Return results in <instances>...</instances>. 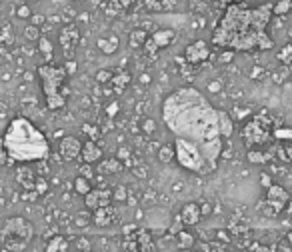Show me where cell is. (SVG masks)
<instances>
[{
    "label": "cell",
    "mask_w": 292,
    "mask_h": 252,
    "mask_svg": "<svg viewBox=\"0 0 292 252\" xmlns=\"http://www.w3.org/2000/svg\"><path fill=\"white\" fill-rule=\"evenodd\" d=\"M162 120L174 138L194 142L206 161L218 166L224 144L218 128V110L194 86H180L164 98Z\"/></svg>",
    "instance_id": "cell-1"
},
{
    "label": "cell",
    "mask_w": 292,
    "mask_h": 252,
    "mask_svg": "<svg viewBox=\"0 0 292 252\" xmlns=\"http://www.w3.org/2000/svg\"><path fill=\"white\" fill-rule=\"evenodd\" d=\"M272 8L274 4L270 2L260 6H246L242 2L226 6L218 26L212 32V44L234 52L274 48V40L268 34V24L274 14Z\"/></svg>",
    "instance_id": "cell-2"
},
{
    "label": "cell",
    "mask_w": 292,
    "mask_h": 252,
    "mask_svg": "<svg viewBox=\"0 0 292 252\" xmlns=\"http://www.w3.org/2000/svg\"><path fill=\"white\" fill-rule=\"evenodd\" d=\"M2 142L10 154V161L14 164H28V162H42L48 158L50 146L42 130L36 128L34 122H30L25 116H18L10 120V124L4 130Z\"/></svg>",
    "instance_id": "cell-3"
},
{
    "label": "cell",
    "mask_w": 292,
    "mask_h": 252,
    "mask_svg": "<svg viewBox=\"0 0 292 252\" xmlns=\"http://www.w3.org/2000/svg\"><path fill=\"white\" fill-rule=\"evenodd\" d=\"M38 78L42 82V92H44V100H46V108L48 110H60L66 104V96L62 94V84L66 80V70L64 66L58 64H40L38 66Z\"/></svg>",
    "instance_id": "cell-4"
},
{
    "label": "cell",
    "mask_w": 292,
    "mask_h": 252,
    "mask_svg": "<svg viewBox=\"0 0 292 252\" xmlns=\"http://www.w3.org/2000/svg\"><path fill=\"white\" fill-rule=\"evenodd\" d=\"M174 152H176L174 161L178 162L184 170H188V172H194L198 176H206V174H212L216 170L210 162L206 161L204 152L190 140L174 138Z\"/></svg>",
    "instance_id": "cell-5"
},
{
    "label": "cell",
    "mask_w": 292,
    "mask_h": 252,
    "mask_svg": "<svg viewBox=\"0 0 292 252\" xmlns=\"http://www.w3.org/2000/svg\"><path fill=\"white\" fill-rule=\"evenodd\" d=\"M240 136H242L244 146L248 150L266 146L268 142L274 138V120H272V116L268 114L266 110H262L252 118H248L244 122L242 130H240Z\"/></svg>",
    "instance_id": "cell-6"
},
{
    "label": "cell",
    "mask_w": 292,
    "mask_h": 252,
    "mask_svg": "<svg viewBox=\"0 0 292 252\" xmlns=\"http://www.w3.org/2000/svg\"><path fill=\"white\" fill-rule=\"evenodd\" d=\"M32 236H34L32 224L22 216H14L8 218L0 228V244L8 252H22L32 242Z\"/></svg>",
    "instance_id": "cell-7"
},
{
    "label": "cell",
    "mask_w": 292,
    "mask_h": 252,
    "mask_svg": "<svg viewBox=\"0 0 292 252\" xmlns=\"http://www.w3.org/2000/svg\"><path fill=\"white\" fill-rule=\"evenodd\" d=\"M126 250L128 252H156V246L144 228H136L132 234H126Z\"/></svg>",
    "instance_id": "cell-8"
},
{
    "label": "cell",
    "mask_w": 292,
    "mask_h": 252,
    "mask_svg": "<svg viewBox=\"0 0 292 252\" xmlns=\"http://www.w3.org/2000/svg\"><path fill=\"white\" fill-rule=\"evenodd\" d=\"M288 200H290V194L282 188V186H278V184H272L270 188H268L266 192V207L270 208L266 214L268 216H276L282 208L288 204Z\"/></svg>",
    "instance_id": "cell-9"
},
{
    "label": "cell",
    "mask_w": 292,
    "mask_h": 252,
    "mask_svg": "<svg viewBox=\"0 0 292 252\" xmlns=\"http://www.w3.org/2000/svg\"><path fill=\"white\" fill-rule=\"evenodd\" d=\"M210 58V46L206 40H194L184 48V60L192 66H198Z\"/></svg>",
    "instance_id": "cell-10"
},
{
    "label": "cell",
    "mask_w": 292,
    "mask_h": 252,
    "mask_svg": "<svg viewBox=\"0 0 292 252\" xmlns=\"http://www.w3.org/2000/svg\"><path fill=\"white\" fill-rule=\"evenodd\" d=\"M112 200H114L112 190H108V188H92V190L84 196V207L94 212L98 208L110 207Z\"/></svg>",
    "instance_id": "cell-11"
},
{
    "label": "cell",
    "mask_w": 292,
    "mask_h": 252,
    "mask_svg": "<svg viewBox=\"0 0 292 252\" xmlns=\"http://www.w3.org/2000/svg\"><path fill=\"white\" fill-rule=\"evenodd\" d=\"M82 144L84 142H80V138L62 136L60 142H58V154H60V158H64L66 162L76 161L80 156V152H82Z\"/></svg>",
    "instance_id": "cell-12"
},
{
    "label": "cell",
    "mask_w": 292,
    "mask_h": 252,
    "mask_svg": "<svg viewBox=\"0 0 292 252\" xmlns=\"http://www.w3.org/2000/svg\"><path fill=\"white\" fill-rule=\"evenodd\" d=\"M78 38H80V32L74 24H66L62 30H60V46L70 54L74 48L78 46Z\"/></svg>",
    "instance_id": "cell-13"
},
{
    "label": "cell",
    "mask_w": 292,
    "mask_h": 252,
    "mask_svg": "<svg viewBox=\"0 0 292 252\" xmlns=\"http://www.w3.org/2000/svg\"><path fill=\"white\" fill-rule=\"evenodd\" d=\"M80 158L84 164H94V162L102 161V148L98 146L94 140H86L82 144V152H80Z\"/></svg>",
    "instance_id": "cell-14"
},
{
    "label": "cell",
    "mask_w": 292,
    "mask_h": 252,
    "mask_svg": "<svg viewBox=\"0 0 292 252\" xmlns=\"http://www.w3.org/2000/svg\"><path fill=\"white\" fill-rule=\"evenodd\" d=\"M180 218H182L184 226H196V224L200 222V218H202L200 204H196V202H188V204H184L182 210H180Z\"/></svg>",
    "instance_id": "cell-15"
},
{
    "label": "cell",
    "mask_w": 292,
    "mask_h": 252,
    "mask_svg": "<svg viewBox=\"0 0 292 252\" xmlns=\"http://www.w3.org/2000/svg\"><path fill=\"white\" fill-rule=\"evenodd\" d=\"M36 172L28 166V164H22L16 168V180L18 184L25 188V190H34V184H36Z\"/></svg>",
    "instance_id": "cell-16"
},
{
    "label": "cell",
    "mask_w": 292,
    "mask_h": 252,
    "mask_svg": "<svg viewBox=\"0 0 292 252\" xmlns=\"http://www.w3.org/2000/svg\"><path fill=\"white\" fill-rule=\"evenodd\" d=\"M174 30L171 28H160V30H156V32H152L150 34V42L156 46L158 50H162V48H166V46H171L174 42Z\"/></svg>",
    "instance_id": "cell-17"
},
{
    "label": "cell",
    "mask_w": 292,
    "mask_h": 252,
    "mask_svg": "<svg viewBox=\"0 0 292 252\" xmlns=\"http://www.w3.org/2000/svg\"><path fill=\"white\" fill-rule=\"evenodd\" d=\"M114 220V210L112 207H104V208H98L92 212V222L100 226V228H104V226H110V222Z\"/></svg>",
    "instance_id": "cell-18"
},
{
    "label": "cell",
    "mask_w": 292,
    "mask_h": 252,
    "mask_svg": "<svg viewBox=\"0 0 292 252\" xmlns=\"http://www.w3.org/2000/svg\"><path fill=\"white\" fill-rule=\"evenodd\" d=\"M96 48L102 52V54H114L118 48H120V40H118V36H102V38H98L96 40Z\"/></svg>",
    "instance_id": "cell-19"
},
{
    "label": "cell",
    "mask_w": 292,
    "mask_h": 252,
    "mask_svg": "<svg viewBox=\"0 0 292 252\" xmlns=\"http://www.w3.org/2000/svg\"><path fill=\"white\" fill-rule=\"evenodd\" d=\"M218 128L222 138H230L234 132V122L226 110H218Z\"/></svg>",
    "instance_id": "cell-20"
},
{
    "label": "cell",
    "mask_w": 292,
    "mask_h": 252,
    "mask_svg": "<svg viewBox=\"0 0 292 252\" xmlns=\"http://www.w3.org/2000/svg\"><path fill=\"white\" fill-rule=\"evenodd\" d=\"M128 84H130V74H128V72H124V70L114 72L110 86L114 88V92H116V94H122V92L126 90V86H128Z\"/></svg>",
    "instance_id": "cell-21"
},
{
    "label": "cell",
    "mask_w": 292,
    "mask_h": 252,
    "mask_svg": "<svg viewBox=\"0 0 292 252\" xmlns=\"http://www.w3.org/2000/svg\"><path fill=\"white\" fill-rule=\"evenodd\" d=\"M122 168H124V164L118 158H108V161L98 162V172H102V174H116Z\"/></svg>",
    "instance_id": "cell-22"
},
{
    "label": "cell",
    "mask_w": 292,
    "mask_h": 252,
    "mask_svg": "<svg viewBox=\"0 0 292 252\" xmlns=\"http://www.w3.org/2000/svg\"><path fill=\"white\" fill-rule=\"evenodd\" d=\"M246 158L252 164H266L270 158H272V152H266V150H258V148H252L246 152Z\"/></svg>",
    "instance_id": "cell-23"
},
{
    "label": "cell",
    "mask_w": 292,
    "mask_h": 252,
    "mask_svg": "<svg viewBox=\"0 0 292 252\" xmlns=\"http://www.w3.org/2000/svg\"><path fill=\"white\" fill-rule=\"evenodd\" d=\"M146 40H148V32L144 28H134L130 32V36H128V42H130L132 48H142Z\"/></svg>",
    "instance_id": "cell-24"
},
{
    "label": "cell",
    "mask_w": 292,
    "mask_h": 252,
    "mask_svg": "<svg viewBox=\"0 0 292 252\" xmlns=\"http://www.w3.org/2000/svg\"><path fill=\"white\" fill-rule=\"evenodd\" d=\"M156 156H158V161L162 162V164H171V162L176 158V152H174V144H162V146L158 148Z\"/></svg>",
    "instance_id": "cell-25"
},
{
    "label": "cell",
    "mask_w": 292,
    "mask_h": 252,
    "mask_svg": "<svg viewBox=\"0 0 292 252\" xmlns=\"http://www.w3.org/2000/svg\"><path fill=\"white\" fill-rule=\"evenodd\" d=\"M176 244H178V248H182V250L192 248V244H194V236H192L190 232L182 230V232H178V234H176Z\"/></svg>",
    "instance_id": "cell-26"
},
{
    "label": "cell",
    "mask_w": 292,
    "mask_h": 252,
    "mask_svg": "<svg viewBox=\"0 0 292 252\" xmlns=\"http://www.w3.org/2000/svg\"><path fill=\"white\" fill-rule=\"evenodd\" d=\"M74 190L78 192V194H82V196H86L90 190H92V182L88 180V178H84V176H76L74 178Z\"/></svg>",
    "instance_id": "cell-27"
},
{
    "label": "cell",
    "mask_w": 292,
    "mask_h": 252,
    "mask_svg": "<svg viewBox=\"0 0 292 252\" xmlns=\"http://www.w3.org/2000/svg\"><path fill=\"white\" fill-rule=\"evenodd\" d=\"M66 240L62 238V236H56V238H52L48 244H46V252H62L66 250Z\"/></svg>",
    "instance_id": "cell-28"
},
{
    "label": "cell",
    "mask_w": 292,
    "mask_h": 252,
    "mask_svg": "<svg viewBox=\"0 0 292 252\" xmlns=\"http://www.w3.org/2000/svg\"><path fill=\"white\" fill-rule=\"evenodd\" d=\"M25 38L28 42H38L40 40V28L34 24H28L25 28Z\"/></svg>",
    "instance_id": "cell-29"
},
{
    "label": "cell",
    "mask_w": 292,
    "mask_h": 252,
    "mask_svg": "<svg viewBox=\"0 0 292 252\" xmlns=\"http://www.w3.org/2000/svg\"><path fill=\"white\" fill-rule=\"evenodd\" d=\"M38 50H40V54L46 56V60H52V42H50L46 36H40V40H38Z\"/></svg>",
    "instance_id": "cell-30"
},
{
    "label": "cell",
    "mask_w": 292,
    "mask_h": 252,
    "mask_svg": "<svg viewBox=\"0 0 292 252\" xmlns=\"http://www.w3.org/2000/svg\"><path fill=\"white\" fill-rule=\"evenodd\" d=\"M116 158L124 164V166H132V152L128 146H120L118 152H116Z\"/></svg>",
    "instance_id": "cell-31"
},
{
    "label": "cell",
    "mask_w": 292,
    "mask_h": 252,
    "mask_svg": "<svg viewBox=\"0 0 292 252\" xmlns=\"http://www.w3.org/2000/svg\"><path fill=\"white\" fill-rule=\"evenodd\" d=\"M112 76H114V72H110V70L106 68H100L94 74V80H96L98 84H110L112 82Z\"/></svg>",
    "instance_id": "cell-32"
},
{
    "label": "cell",
    "mask_w": 292,
    "mask_h": 252,
    "mask_svg": "<svg viewBox=\"0 0 292 252\" xmlns=\"http://www.w3.org/2000/svg\"><path fill=\"white\" fill-rule=\"evenodd\" d=\"M82 132L88 136V140H94L96 142L98 136H100V130H98V126H92V124H82Z\"/></svg>",
    "instance_id": "cell-33"
},
{
    "label": "cell",
    "mask_w": 292,
    "mask_h": 252,
    "mask_svg": "<svg viewBox=\"0 0 292 252\" xmlns=\"http://www.w3.org/2000/svg\"><path fill=\"white\" fill-rule=\"evenodd\" d=\"M292 8V0H280V2H276L274 4V14H286L288 10Z\"/></svg>",
    "instance_id": "cell-34"
},
{
    "label": "cell",
    "mask_w": 292,
    "mask_h": 252,
    "mask_svg": "<svg viewBox=\"0 0 292 252\" xmlns=\"http://www.w3.org/2000/svg\"><path fill=\"white\" fill-rule=\"evenodd\" d=\"M278 60H280L282 64H292V44H286L282 50H280Z\"/></svg>",
    "instance_id": "cell-35"
},
{
    "label": "cell",
    "mask_w": 292,
    "mask_h": 252,
    "mask_svg": "<svg viewBox=\"0 0 292 252\" xmlns=\"http://www.w3.org/2000/svg\"><path fill=\"white\" fill-rule=\"evenodd\" d=\"M14 162L10 161V154H8V150H6V146H4V142H2V138H0V166H12Z\"/></svg>",
    "instance_id": "cell-36"
},
{
    "label": "cell",
    "mask_w": 292,
    "mask_h": 252,
    "mask_svg": "<svg viewBox=\"0 0 292 252\" xmlns=\"http://www.w3.org/2000/svg\"><path fill=\"white\" fill-rule=\"evenodd\" d=\"M142 6L150 12H160L162 10V0H142Z\"/></svg>",
    "instance_id": "cell-37"
},
{
    "label": "cell",
    "mask_w": 292,
    "mask_h": 252,
    "mask_svg": "<svg viewBox=\"0 0 292 252\" xmlns=\"http://www.w3.org/2000/svg\"><path fill=\"white\" fill-rule=\"evenodd\" d=\"M276 140H292V128H274Z\"/></svg>",
    "instance_id": "cell-38"
},
{
    "label": "cell",
    "mask_w": 292,
    "mask_h": 252,
    "mask_svg": "<svg viewBox=\"0 0 292 252\" xmlns=\"http://www.w3.org/2000/svg\"><path fill=\"white\" fill-rule=\"evenodd\" d=\"M140 126H142V132L148 134V136H150V134H154V130H156V122H154L152 118H144Z\"/></svg>",
    "instance_id": "cell-39"
},
{
    "label": "cell",
    "mask_w": 292,
    "mask_h": 252,
    "mask_svg": "<svg viewBox=\"0 0 292 252\" xmlns=\"http://www.w3.org/2000/svg\"><path fill=\"white\" fill-rule=\"evenodd\" d=\"M78 174L84 176V178H88V180H92V178H94V168H92V164H82L80 170H78Z\"/></svg>",
    "instance_id": "cell-40"
},
{
    "label": "cell",
    "mask_w": 292,
    "mask_h": 252,
    "mask_svg": "<svg viewBox=\"0 0 292 252\" xmlns=\"http://www.w3.org/2000/svg\"><path fill=\"white\" fill-rule=\"evenodd\" d=\"M182 226H184V222H182V218H180V214H178V216H176V218H174V222H172L171 224V228H168V232H171L172 236H176V234H178V232H182Z\"/></svg>",
    "instance_id": "cell-41"
},
{
    "label": "cell",
    "mask_w": 292,
    "mask_h": 252,
    "mask_svg": "<svg viewBox=\"0 0 292 252\" xmlns=\"http://www.w3.org/2000/svg\"><path fill=\"white\" fill-rule=\"evenodd\" d=\"M16 16H18V18H30V16H32V10H30V6H28V4H20V6H18V8H16Z\"/></svg>",
    "instance_id": "cell-42"
},
{
    "label": "cell",
    "mask_w": 292,
    "mask_h": 252,
    "mask_svg": "<svg viewBox=\"0 0 292 252\" xmlns=\"http://www.w3.org/2000/svg\"><path fill=\"white\" fill-rule=\"evenodd\" d=\"M118 110H120V104L116 100H112L110 104H106V116L108 118H114V116L118 114Z\"/></svg>",
    "instance_id": "cell-43"
},
{
    "label": "cell",
    "mask_w": 292,
    "mask_h": 252,
    "mask_svg": "<svg viewBox=\"0 0 292 252\" xmlns=\"http://www.w3.org/2000/svg\"><path fill=\"white\" fill-rule=\"evenodd\" d=\"M34 190H36L38 194H44V192L48 190V182H46V178L38 176V178H36V184H34Z\"/></svg>",
    "instance_id": "cell-44"
},
{
    "label": "cell",
    "mask_w": 292,
    "mask_h": 252,
    "mask_svg": "<svg viewBox=\"0 0 292 252\" xmlns=\"http://www.w3.org/2000/svg\"><path fill=\"white\" fill-rule=\"evenodd\" d=\"M112 196H114V200H126L128 198V190H126V186H118L114 192H112Z\"/></svg>",
    "instance_id": "cell-45"
},
{
    "label": "cell",
    "mask_w": 292,
    "mask_h": 252,
    "mask_svg": "<svg viewBox=\"0 0 292 252\" xmlns=\"http://www.w3.org/2000/svg\"><path fill=\"white\" fill-rule=\"evenodd\" d=\"M62 66H64V70H66V74H68V76L76 74V70H78V64H76L74 60H68V62H66V64H62Z\"/></svg>",
    "instance_id": "cell-46"
},
{
    "label": "cell",
    "mask_w": 292,
    "mask_h": 252,
    "mask_svg": "<svg viewBox=\"0 0 292 252\" xmlns=\"http://www.w3.org/2000/svg\"><path fill=\"white\" fill-rule=\"evenodd\" d=\"M44 22H46V18H44L42 14H32V16H30V24H34V26H38V28Z\"/></svg>",
    "instance_id": "cell-47"
},
{
    "label": "cell",
    "mask_w": 292,
    "mask_h": 252,
    "mask_svg": "<svg viewBox=\"0 0 292 252\" xmlns=\"http://www.w3.org/2000/svg\"><path fill=\"white\" fill-rule=\"evenodd\" d=\"M232 58H234V50H224L220 54V62H230Z\"/></svg>",
    "instance_id": "cell-48"
},
{
    "label": "cell",
    "mask_w": 292,
    "mask_h": 252,
    "mask_svg": "<svg viewBox=\"0 0 292 252\" xmlns=\"http://www.w3.org/2000/svg\"><path fill=\"white\" fill-rule=\"evenodd\" d=\"M118 4H120L122 10H128V8H132L136 4V0H118Z\"/></svg>",
    "instance_id": "cell-49"
},
{
    "label": "cell",
    "mask_w": 292,
    "mask_h": 252,
    "mask_svg": "<svg viewBox=\"0 0 292 252\" xmlns=\"http://www.w3.org/2000/svg\"><path fill=\"white\" fill-rule=\"evenodd\" d=\"M200 212H202V216H208L212 212V207L208 202H204V204H200Z\"/></svg>",
    "instance_id": "cell-50"
},
{
    "label": "cell",
    "mask_w": 292,
    "mask_h": 252,
    "mask_svg": "<svg viewBox=\"0 0 292 252\" xmlns=\"http://www.w3.org/2000/svg\"><path fill=\"white\" fill-rule=\"evenodd\" d=\"M174 4H176V0H162V10H172Z\"/></svg>",
    "instance_id": "cell-51"
},
{
    "label": "cell",
    "mask_w": 292,
    "mask_h": 252,
    "mask_svg": "<svg viewBox=\"0 0 292 252\" xmlns=\"http://www.w3.org/2000/svg\"><path fill=\"white\" fill-rule=\"evenodd\" d=\"M132 170H134V174H136V176H142V178L146 176V168H144V166H136V168H132Z\"/></svg>",
    "instance_id": "cell-52"
},
{
    "label": "cell",
    "mask_w": 292,
    "mask_h": 252,
    "mask_svg": "<svg viewBox=\"0 0 292 252\" xmlns=\"http://www.w3.org/2000/svg\"><path fill=\"white\" fill-rule=\"evenodd\" d=\"M222 6H232V4H240L242 0H218Z\"/></svg>",
    "instance_id": "cell-53"
},
{
    "label": "cell",
    "mask_w": 292,
    "mask_h": 252,
    "mask_svg": "<svg viewBox=\"0 0 292 252\" xmlns=\"http://www.w3.org/2000/svg\"><path fill=\"white\" fill-rule=\"evenodd\" d=\"M260 180H262V184H264L266 188H270V186H272V182H270V176H268V174H262V176H260Z\"/></svg>",
    "instance_id": "cell-54"
},
{
    "label": "cell",
    "mask_w": 292,
    "mask_h": 252,
    "mask_svg": "<svg viewBox=\"0 0 292 252\" xmlns=\"http://www.w3.org/2000/svg\"><path fill=\"white\" fill-rule=\"evenodd\" d=\"M208 90H210V92H218L220 90V82H210V84H208Z\"/></svg>",
    "instance_id": "cell-55"
},
{
    "label": "cell",
    "mask_w": 292,
    "mask_h": 252,
    "mask_svg": "<svg viewBox=\"0 0 292 252\" xmlns=\"http://www.w3.org/2000/svg\"><path fill=\"white\" fill-rule=\"evenodd\" d=\"M140 82H142V84H148V82H150V76H148V74H140Z\"/></svg>",
    "instance_id": "cell-56"
},
{
    "label": "cell",
    "mask_w": 292,
    "mask_h": 252,
    "mask_svg": "<svg viewBox=\"0 0 292 252\" xmlns=\"http://www.w3.org/2000/svg\"><path fill=\"white\" fill-rule=\"evenodd\" d=\"M284 150H286V156H288V162H292V146H286Z\"/></svg>",
    "instance_id": "cell-57"
},
{
    "label": "cell",
    "mask_w": 292,
    "mask_h": 252,
    "mask_svg": "<svg viewBox=\"0 0 292 252\" xmlns=\"http://www.w3.org/2000/svg\"><path fill=\"white\" fill-rule=\"evenodd\" d=\"M78 20H84V22H86V20H88V14H86V12H84V14H78Z\"/></svg>",
    "instance_id": "cell-58"
},
{
    "label": "cell",
    "mask_w": 292,
    "mask_h": 252,
    "mask_svg": "<svg viewBox=\"0 0 292 252\" xmlns=\"http://www.w3.org/2000/svg\"><path fill=\"white\" fill-rule=\"evenodd\" d=\"M286 240H288V248H290V252H292V232L286 236Z\"/></svg>",
    "instance_id": "cell-59"
}]
</instances>
